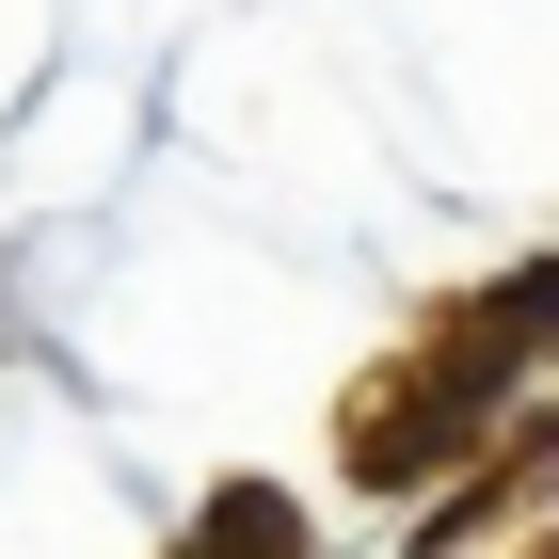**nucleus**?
<instances>
[{
    "mask_svg": "<svg viewBox=\"0 0 559 559\" xmlns=\"http://www.w3.org/2000/svg\"><path fill=\"white\" fill-rule=\"evenodd\" d=\"M496 336H512V352H527V336H559V272H527V288L496 304Z\"/></svg>",
    "mask_w": 559,
    "mask_h": 559,
    "instance_id": "f257e3e1",
    "label": "nucleus"
}]
</instances>
